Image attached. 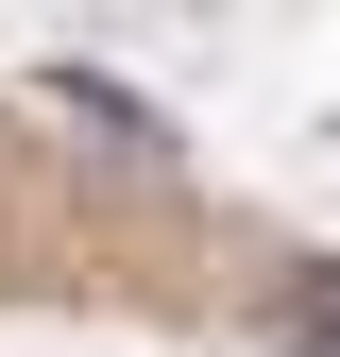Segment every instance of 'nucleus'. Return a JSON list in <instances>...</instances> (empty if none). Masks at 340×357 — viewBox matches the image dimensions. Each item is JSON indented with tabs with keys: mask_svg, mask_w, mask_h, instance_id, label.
I'll list each match as a JSON object with an SVG mask.
<instances>
[{
	"mask_svg": "<svg viewBox=\"0 0 340 357\" xmlns=\"http://www.w3.org/2000/svg\"><path fill=\"white\" fill-rule=\"evenodd\" d=\"M289 340H307V357H340V289H307V306H289Z\"/></svg>",
	"mask_w": 340,
	"mask_h": 357,
	"instance_id": "nucleus-1",
	"label": "nucleus"
}]
</instances>
